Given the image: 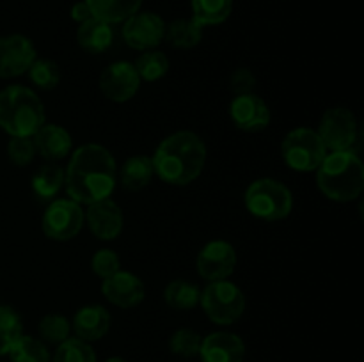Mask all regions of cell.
Listing matches in <instances>:
<instances>
[{"mask_svg":"<svg viewBox=\"0 0 364 362\" xmlns=\"http://www.w3.org/2000/svg\"><path fill=\"white\" fill-rule=\"evenodd\" d=\"M199 357L203 362H244L245 344L231 332H213L201 339Z\"/></svg>","mask_w":364,"mask_h":362,"instance_id":"e0dca14e","label":"cell"},{"mask_svg":"<svg viewBox=\"0 0 364 362\" xmlns=\"http://www.w3.org/2000/svg\"><path fill=\"white\" fill-rule=\"evenodd\" d=\"M203 311L215 325H233L245 311V295L230 280H213L201 291Z\"/></svg>","mask_w":364,"mask_h":362,"instance_id":"8992f818","label":"cell"},{"mask_svg":"<svg viewBox=\"0 0 364 362\" xmlns=\"http://www.w3.org/2000/svg\"><path fill=\"white\" fill-rule=\"evenodd\" d=\"M316 187L327 199L350 202L364 190V167L361 158L352 151L327 153L316 169Z\"/></svg>","mask_w":364,"mask_h":362,"instance_id":"3957f363","label":"cell"},{"mask_svg":"<svg viewBox=\"0 0 364 362\" xmlns=\"http://www.w3.org/2000/svg\"><path fill=\"white\" fill-rule=\"evenodd\" d=\"M166 38V23L156 13H135L123 25V39L130 48L148 52Z\"/></svg>","mask_w":364,"mask_h":362,"instance_id":"8fae6325","label":"cell"},{"mask_svg":"<svg viewBox=\"0 0 364 362\" xmlns=\"http://www.w3.org/2000/svg\"><path fill=\"white\" fill-rule=\"evenodd\" d=\"M36 146L32 137H13L7 144V156L18 167H25L34 160Z\"/></svg>","mask_w":364,"mask_h":362,"instance_id":"836d02e7","label":"cell"},{"mask_svg":"<svg viewBox=\"0 0 364 362\" xmlns=\"http://www.w3.org/2000/svg\"><path fill=\"white\" fill-rule=\"evenodd\" d=\"M139 87H141V78L134 64L127 60L109 64L100 75V91L110 102H130L137 94Z\"/></svg>","mask_w":364,"mask_h":362,"instance_id":"30bf717a","label":"cell"},{"mask_svg":"<svg viewBox=\"0 0 364 362\" xmlns=\"http://www.w3.org/2000/svg\"><path fill=\"white\" fill-rule=\"evenodd\" d=\"M105 362H127V361H124V358H121V357H110V358H107Z\"/></svg>","mask_w":364,"mask_h":362,"instance_id":"74e56055","label":"cell"},{"mask_svg":"<svg viewBox=\"0 0 364 362\" xmlns=\"http://www.w3.org/2000/svg\"><path fill=\"white\" fill-rule=\"evenodd\" d=\"M201 298V290L194 283L185 279L171 280L164 290V300L171 309L176 311H188L196 307Z\"/></svg>","mask_w":364,"mask_h":362,"instance_id":"cb8c5ba5","label":"cell"},{"mask_svg":"<svg viewBox=\"0 0 364 362\" xmlns=\"http://www.w3.org/2000/svg\"><path fill=\"white\" fill-rule=\"evenodd\" d=\"M91 9L92 18L105 23H121L132 14L139 13L142 0H84Z\"/></svg>","mask_w":364,"mask_h":362,"instance_id":"44dd1931","label":"cell"},{"mask_svg":"<svg viewBox=\"0 0 364 362\" xmlns=\"http://www.w3.org/2000/svg\"><path fill=\"white\" fill-rule=\"evenodd\" d=\"M230 116L242 131H262L270 124V109L255 92L235 96L230 105Z\"/></svg>","mask_w":364,"mask_h":362,"instance_id":"5bb4252c","label":"cell"},{"mask_svg":"<svg viewBox=\"0 0 364 362\" xmlns=\"http://www.w3.org/2000/svg\"><path fill=\"white\" fill-rule=\"evenodd\" d=\"M38 59L34 43L21 34L0 38V78H16Z\"/></svg>","mask_w":364,"mask_h":362,"instance_id":"7c38bea8","label":"cell"},{"mask_svg":"<svg viewBox=\"0 0 364 362\" xmlns=\"http://www.w3.org/2000/svg\"><path fill=\"white\" fill-rule=\"evenodd\" d=\"M31 82L41 91H52L60 82V70L57 62L50 59H36L28 67Z\"/></svg>","mask_w":364,"mask_h":362,"instance_id":"4dcf8cb0","label":"cell"},{"mask_svg":"<svg viewBox=\"0 0 364 362\" xmlns=\"http://www.w3.org/2000/svg\"><path fill=\"white\" fill-rule=\"evenodd\" d=\"M134 66L141 80L156 82L162 77H166L167 71H169V59H167L164 52L148 50V52H144L139 57Z\"/></svg>","mask_w":364,"mask_h":362,"instance_id":"4316f807","label":"cell"},{"mask_svg":"<svg viewBox=\"0 0 364 362\" xmlns=\"http://www.w3.org/2000/svg\"><path fill=\"white\" fill-rule=\"evenodd\" d=\"M91 270L100 277V279H107V277L114 275L121 270V259L110 248H102L96 252L91 259Z\"/></svg>","mask_w":364,"mask_h":362,"instance_id":"e575fe53","label":"cell"},{"mask_svg":"<svg viewBox=\"0 0 364 362\" xmlns=\"http://www.w3.org/2000/svg\"><path fill=\"white\" fill-rule=\"evenodd\" d=\"M84 219L87 222L89 231L98 240H116L123 231V212L117 206V202H114L110 197L89 204L87 212L84 213Z\"/></svg>","mask_w":364,"mask_h":362,"instance_id":"9a60e30c","label":"cell"},{"mask_svg":"<svg viewBox=\"0 0 364 362\" xmlns=\"http://www.w3.org/2000/svg\"><path fill=\"white\" fill-rule=\"evenodd\" d=\"M53 362H96V353L91 344L78 337H68L57 346Z\"/></svg>","mask_w":364,"mask_h":362,"instance_id":"f546056e","label":"cell"},{"mask_svg":"<svg viewBox=\"0 0 364 362\" xmlns=\"http://www.w3.org/2000/svg\"><path fill=\"white\" fill-rule=\"evenodd\" d=\"M231 87H233L235 94H247L255 87V77H252L251 71L247 70H238L233 73L231 78Z\"/></svg>","mask_w":364,"mask_h":362,"instance_id":"d590c367","label":"cell"},{"mask_svg":"<svg viewBox=\"0 0 364 362\" xmlns=\"http://www.w3.org/2000/svg\"><path fill=\"white\" fill-rule=\"evenodd\" d=\"M39 336L50 344H60L70 337L71 323L63 314H46L39 322Z\"/></svg>","mask_w":364,"mask_h":362,"instance_id":"1f68e13d","label":"cell"},{"mask_svg":"<svg viewBox=\"0 0 364 362\" xmlns=\"http://www.w3.org/2000/svg\"><path fill=\"white\" fill-rule=\"evenodd\" d=\"M244 201L247 212L265 222H279L294 209V195L290 188L272 177L252 181L245 190Z\"/></svg>","mask_w":364,"mask_h":362,"instance_id":"5b68a950","label":"cell"},{"mask_svg":"<svg viewBox=\"0 0 364 362\" xmlns=\"http://www.w3.org/2000/svg\"><path fill=\"white\" fill-rule=\"evenodd\" d=\"M71 327L78 339L85 341V343L98 341L109 332L110 314L103 305H84L77 311Z\"/></svg>","mask_w":364,"mask_h":362,"instance_id":"d6986e66","label":"cell"},{"mask_svg":"<svg viewBox=\"0 0 364 362\" xmlns=\"http://www.w3.org/2000/svg\"><path fill=\"white\" fill-rule=\"evenodd\" d=\"M84 209L73 199H55L43 213L41 227L46 238L68 241L80 233L84 226Z\"/></svg>","mask_w":364,"mask_h":362,"instance_id":"ba28073f","label":"cell"},{"mask_svg":"<svg viewBox=\"0 0 364 362\" xmlns=\"http://www.w3.org/2000/svg\"><path fill=\"white\" fill-rule=\"evenodd\" d=\"M36 146V151L46 160H57L66 158L73 148V138H71L70 131L66 128L59 126V124H43L32 137Z\"/></svg>","mask_w":364,"mask_h":362,"instance_id":"ac0fdd59","label":"cell"},{"mask_svg":"<svg viewBox=\"0 0 364 362\" xmlns=\"http://www.w3.org/2000/svg\"><path fill=\"white\" fill-rule=\"evenodd\" d=\"M151 162L153 170L164 183L185 187L201 176L206 163V146L194 131H174L160 142Z\"/></svg>","mask_w":364,"mask_h":362,"instance_id":"7a4b0ae2","label":"cell"},{"mask_svg":"<svg viewBox=\"0 0 364 362\" xmlns=\"http://www.w3.org/2000/svg\"><path fill=\"white\" fill-rule=\"evenodd\" d=\"M71 18H73L77 23H84V21H87L89 18H92L91 14V9H89V6L85 2H77L73 7H71Z\"/></svg>","mask_w":364,"mask_h":362,"instance_id":"8d00e7d4","label":"cell"},{"mask_svg":"<svg viewBox=\"0 0 364 362\" xmlns=\"http://www.w3.org/2000/svg\"><path fill=\"white\" fill-rule=\"evenodd\" d=\"M117 165L112 153L102 144H84L71 155L64 172L68 195L78 204L109 199L116 188Z\"/></svg>","mask_w":364,"mask_h":362,"instance_id":"6da1fadb","label":"cell"},{"mask_svg":"<svg viewBox=\"0 0 364 362\" xmlns=\"http://www.w3.org/2000/svg\"><path fill=\"white\" fill-rule=\"evenodd\" d=\"M201 339L198 332H194L192 329H180L171 336L169 348L176 357L181 358H191L194 355L199 353V348H201Z\"/></svg>","mask_w":364,"mask_h":362,"instance_id":"d6a6232c","label":"cell"},{"mask_svg":"<svg viewBox=\"0 0 364 362\" xmlns=\"http://www.w3.org/2000/svg\"><path fill=\"white\" fill-rule=\"evenodd\" d=\"M9 355L13 362H50L48 348L36 337L23 334L13 344Z\"/></svg>","mask_w":364,"mask_h":362,"instance_id":"83f0119b","label":"cell"},{"mask_svg":"<svg viewBox=\"0 0 364 362\" xmlns=\"http://www.w3.org/2000/svg\"><path fill=\"white\" fill-rule=\"evenodd\" d=\"M316 133L322 138L327 153L350 151L359 135L358 121L345 106H333L322 116Z\"/></svg>","mask_w":364,"mask_h":362,"instance_id":"9c48e42d","label":"cell"},{"mask_svg":"<svg viewBox=\"0 0 364 362\" xmlns=\"http://www.w3.org/2000/svg\"><path fill=\"white\" fill-rule=\"evenodd\" d=\"M77 41L85 52L102 53L112 46L114 31L110 23H105L98 18H89L87 21L78 25Z\"/></svg>","mask_w":364,"mask_h":362,"instance_id":"ffe728a7","label":"cell"},{"mask_svg":"<svg viewBox=\"0 0 364 362\" xmlns=\"http://www.w3.org/2000/svg\"><path fill=\"white\" fill-rule=\"evenodd\" d=\"M21 336V318L14 309L0 305V355L9 353Z\"/></svg>","mask_w":364,"mask_h":362,"instance_id":"f1b7e54d","label":"cell"},{"mask_svg":"<svg viewBox=\"0 0 364 362\" xmlns=\"http://www.w3.org/2000/svg\"><path fill=\"white\" fill-rule=\"evenodd\" d=\"M153 174V162L149 156L146 155H135L124 162L123 169H121L119 180L127 190L137 192L142 190L144 187H148L149 181H151Z\"/></svg>","mask_w":364,"mask_h":362,"instance_id":"7402d4cb","label":"cell"},{"mask_svg":"<svg viewBox=\"0 0 364 362\" xmlns=\"http://www.w3.org/2000/svg\"><path fill=\"white\" fill-rule=\"evenodd\" d=\"M45 119V105L32 89L9 85L0 91V128L11 137H34Z\"/></svg>","mask_w":364,"mask_h":362,"instance_id":"277c9868","label":"cell"},{"mask_svg":"<svg viewBox=\"0 0 364 362\" xmlns=\"http://www.w3.org/2000/svg\"><path fill=\"white\" fill-rule=\"evenodd\" d=\"M237 251L230 241L213 240L206 243L198 254V272L203 279L224 280L235 272Z\"/></svg>","mask_w":364,"mask_h":362,"instance_id":"4fadbf2b","label":"cell"},{"mask_svg":"<svg viewBox=\"0 0 364 362\" xmlns=\"http://www.w3.org/2000/svg\"><path fill=\"white\" fill-rule=\"evenodd\" d=\"M64 187V169L59 165H43L32 176V192L39 201H52Z\"/></svg>","mask_w":364,"mask_h":362,"instance_id":"603a6c76","label":"cell"},{"mask_svg":"<svg viewBox=\"0 0 364 362\" xmlns=\"http://www.w3.org/2000/svg\"><path fill=\"white\" fill-rule=\"evenodd\" d=\"M191 6L192 20L206 27L224 23L233 11V0H191Z\"/></svg>","mask_w":364,"mask_h":362,"instance_id":"d4e9b609","label":"cell"},{"mask_svg":"<svg viewBox=\"0 0 364 362\" xmlns=\"http://www.w3.org/2000/svg\"><path fill=\"white\" fill-rule=\"evenodd\" d=\"M203 28L198 21L191 20H174L166 28V38L174 48H194L199 45L203 38Z\"/></svg>","mask_w":364,"mask_h":362,"instance_id":"484cf974","label":"cell"},{"mask_svg":"<svg viewBox=\"0 0 364 362\" xmlns=\"http://www.w3.org/2000/svg\"><path fill=\"white\" fill-rule=\"evenodd\" d=\"M281 153L284 163L299 172L316 170L327 156L322 138L311 128H295L288 131L281 144Z\"/></svg>","mask_w":364,"mask_h":362,"instance_id":"52a82bcc","label":"cell"},{"mask_svg":"<svg viewBox=\"0 0 364 362\" xmlns=\"http://www.w3.org/2000/svg\"><path fill=\"white\" fill-rule=\"evenodd\" d=\"M102 293L110 304L130 309L141 304L146 297L144 283L135 273L119 270L102 283Z\"/></svg>","mask_w":364,"mask_h":362,"instance_id":"2e32d148","label":"cell"}]
</instances>
